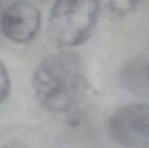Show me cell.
Wrapping results in <instances>:
<instances>
[{
    "label": "cell",
    "mask_w": 149,
    "mask_h": 148,
    "mask_svg": "<svg viewBox=\"0 0 149 148\" xmlns=\"http://www.w3.org/2000/svg\"><path fill=\"white\" fill-rule=\"evenodd\" d=\"M32 86L38 101L47 111L57 113L71 111L87 90L81 58L72 51L46 57L34 72Z\"/></svg>",
    "instance_id": "cell-1"
},
{
    "label": "cell",
    "mask_w": 149,
    "mask_h": 148,
    "mask_svg": "<svg viewBox=\"0 0 149 148\" xmlns=\"http://www.w3.org/2000/svg\"><path fill=\"white\" fill-rule=\"evenodd\" d=\"M101 0H55L48 16V32L59 46L74 47L93 36L100 15Z\"/></svg>",
    "instance_id": "cell-2"
},
{
    "label": "cell",
    "mask_w": 149,
    "mask_h": 148,
    "mask_svg": "<svg viewBox=\"0 0 149 148\" xmlns=\"http://www.w3.org/2000/svg\"><path fill=\"white\" fill-rule=\"evenodd\" d=\"M108 132L125 148H149V105L133 103L117 109L109 118Z\"/></svg>",
    "instance_id": "cell-3"
},
{
    "label": "cell",
    "mask_w": 149,
    "mask_h": 148,
    "mask_svg": "<svg viewBox=\"0 0 149 148\" xmlns=\"http://www.w3.org/2000/svg\"><path fill=\"white\" fill-rule=\"evenodd\" d=\"M41 25V12L29 0L12 2L2 13L0 28L6 38L17 44L31 41Z\"/></svg>",
    "instance_id": "cell-4"
},
{
    "label": "cell",
    "mask_w": 149,
    "mask_h": 148,
    "mask_svg": "<svg viewBox=\"0 0 149 148\" xmlns=\"http://www.w3.org/2000/svg\"><path fill=\"white\" fill-rule=\"evenodd\" d=\"M141 0H101L107 10L114 17H125L137 10Z\"/></svg>",
    "instance_id": "cell-5"
},
{
    "label": "cell",
    "mask_w": 149,
    "mask_h": 148,
    "mask_svg": "<svg viewBox=\"0 0 149 148\" xmlns=\"http://www.w3.org/2000/svg\"><path fill=\"white\" fill-rule=\"evenodd\" d=\"M10 79L8 72L0 60V104L3 103L10 93Z\"/></svg>",
    "instance_id": "cell-6"
},
{
    "label": "cell",
    "mask_w": 149,
    "mask_h": 148,
    "mask_svg": "<svg viewBox=\"0 0 149 148\" xmlns=\"http://www.w3.org/2000/svg\"><path fill=\"white\" fill-rule=\"evenodd\" d=\"M148 79H149V65H148Z\"/></svg>",
    "instance_id": "cell-7"
},
{
    "label": "cell",
    "mask_w": 149,
    "mask_h": 148,
    "mask_svg": "<svg viewBox=\"0 0 149 148\" xmlns=\"http://www.w3.org/2000/svg\"><path fill=\"white\" fill-rule=\"evenodd\" d=\"M0 1H1V0H0Z\"/></svg>",
    "instance_id": "cell-8"
}]
</instances>
